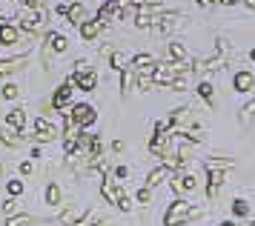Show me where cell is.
<instances>
[{"label":"cell","mask_w":255,"mask_h":226,"mask_svg":"<svg viewBox=\"0 0 255 226\" xmlns=\"http://www.w3.org/2000/svg\"><path fill=\"white\" fill-rule=\"evenodd\" d=\"M204 215H207L204 206H192L186 198H175L163 212V226H186L192 221H201Z\"/></svg>","instance_id":"obj_1"},{"label":"cell","mask_w":255,"mask_h":226,"mask_svg":"<svg viewBox=\"0 0 255 226\" xmlns=\"http://www.w3.org/2000/svg\"><path fill=\"white\" fill-rule=\"evenodd\" d=\"M43 26H46V11L43 9H26L17 17V29L26 32L29 37H37V34L43 32Z\"/></svg>","instance_id":"obj_2"},{"label":"cell","mask_w":255,"mask_h":226,"mask_svg":"<svg viewBox=\"0 0 255 226\" xmlns=\"http://www.w3.org/2000/svg\"><path fill=\"white\" fill-rule=\"evenodd\" d=\"M29 137L37 140V143H52V140H58V137H60V129L52 123L49 117L40 114V117H35V123H32V135H29Z\"/></svg>","instance_id":"obj_3"},{"label":"cell","mask_w":255,"mask_h":226,"mask_svg":"<svg viewBox=\"0 0 255 226\" xmlns=\"http://www.w3.org/2000/svg\"><path fill=\"white\" fill-rule=\"evenodd\" d=\"M169 189H172L178 198H184V195H192L198 189V178L192 175L189 169H181V172H172V178H169Z\"/></svg>","instance_id":"obj_4"},{"label":"cell","mask_w":255,"mask_h":226,"mask_svg":"<svg viewBox=\"0 0 255 226\" xmlns=\"http://www.w3.org/2000/svg\"><path fill=\"white\" fill-rule=\"evenodd\" d=\"M66 117L78 129H86V126H92L98 120V112H95V106H89V103H75L72 109H66Z\"/></svg>","instance_id":"obj_5"},{"label":"cell","mask_w":255,"mask_h":226,"mask_svg":"<svg viewBox=\"0 0 255 226\" xmlns=\"http://www.w3.org/2000/svg\"><path fill=\"white\" fill-rule=\"evenodd\" d=\"M72 95H75V89H72L69 80H66V83H60L58 89H55V95H52V109H55V112H66V109H69Z\"/></svg>","instance_id":"obj_6"},{"label":"cell","mask_w":255,"mask_h":226,"mask_svg":"<svg viewBox=\"0 0 255 226\" xmlns=\"http://www.w3.org/2000/svg\"><path fill=\"white\" fill-rule=\"evenodd\" d=\"M101 195L106 198V204L118 206V201L124 198V189H121V183H118L115 178H109V175H106L104 181H101Z\"/></svg>","instance_id":"obj_7"},{"label":"cell","mask_w":255,"mask_h":226,"mask_svg":"<svg viewBox=\"0 0 255 226\" xmlns=\"http://www.w3.org/2000/svg\"><path fill=\"white\" fill-rule=\"evenodd\" d=\"M69 83L81 92H95L98 89V72L92 69V72H83V75H72Z\"/></svg>","instance_id":"obj_8"},{"label":"cell","mask_w":255,"mask_h":226,"mask_svg":"<svg viewBox=\"0 0 255 226\" xmlns=\"http://www.w3.org/2000/svg\"><path fill=\"white\" fill-rule=\"evenodd\" d=\"M224 183H227V172H207V198L209 201H215L221 195Z\"/></svg>","instance_id":"obj_9"},{"label":"cell","mask_w":255,"mask_h":226,"mask_svg":"<svg viewBox=\"0 0 255 226\" xmlns=\"http://www.w3.org/2000/svg\"><path fill=\"white\" fill-rule=\"evenodd\" d=\"M0 143L6 149H20L26 143L23 132H17V129H12V126H3V132H0Z\"/></svg>","instance_id":"obj_10"},{"label":"cell","mask_w":255,"mask_h":226,"mask_svg":"<svg viewBox=\"0 0 255 226\" xmlns=\"http://www.w3.org/2000/svg\"><path fill=\"white\" fill-rule=\"evenodd\" d=\"M232 89L244 92V95L253 92L255 89V75L253 72H247V69H244V72H235V78H232Z\"/></svg>","instance_id":"obj_11"},{"label":"cell","mask_w":255,"mask_h":226,"mask_svg":"<svg viewBox=\"0 0 255 226\" xmlns=\"http://www.w3.org/2000/svg\"><path fill=\"white\" fill-rule=\"evenodd\" d=\"M26 63H29V55H17V57H9V60H0V78L20 72Z\"/></svg>","instance_id":"obj_12"},{"label":"cell","mask_w":255,"mask_h":226,"mask_svg":"<svg viewBox=\"0 0 255 226\" xmlns=\"http://www.w3.org/2000/svg\"><path fill=\"white\" fill-rule=\"evenodd\" d=\"M81 215L83 212L75 204H66L63 209H60V215H58V226H75L78 221H81Z\"/></svg>","instance_id":"obj_13"},{"label":"cell","mask_w":255,"mask_h":226,"mask_svg":"<svg viewBox=\"0 0 255 226\" xmlns=\"http://www.w3.org/2000/svg\"><path fill=\"white\" fill-rule=\"evenodd\" d=\"M169 178H172V172L166 169V166H158V169H152L149 175H146V183H143V186H146V189H155V186L166 183Z\"/></svg>","instance_id":"obj_14"},{"label":"cell","mask_w":255,"mask_h":226,"mask_svg":"<svg viewBox=\"0 0 255 226\" xmlns=\"http://www.w3.org/2000/svg\"><path fill=\"white\" fill-rule=\"evenodd\" d=\"M235 166L232 158H204V172H230Z\"/></svg>","instance_id":"obj_15"},{"label":"cell","mask_w":255,"mask_h":226,"mask_svg":"<svg viewBox=\"0 0 255 226\" xmlns=\"http://www.w3.org/2000/svg\"><path fill=\"white\" fill-rule=\"evenodd\" d=\"M63 17H66V20H69L72 26H81V23L86 20V6H83V3H69Z\"/></svg>","instance_id":"obj_16"},{"label":"cell","mask_w":255,"mask_h":226,"mask_svg":"<svg viewBox=\"0 0 255 226\" xmlns=\"http://www.w3.org/2000/svg\"><path fill=\"white\" fill-rule=\"evenodd\" d=\"M6 126H12V129H17V132H23L26 129V109L23 106H14L12 112L6 114Z\"/></svg>","instance_id":"obj_17"},{"label":"cell","mask_w":255,"mask_h":226,"mask_svg":"<svg viewBox=\"0 0 255 226\" xmlns=\"http://www.w3.org/2000/svg\"><path fill=\"white\" fill-rule=\"evenodd\" d=\"M78 29H81V37H83V40H95V37L101 34V29H104V26L95 20V17H92V20L86 17V20H83L81 26H78Z\"/></svg>","instance_id":"obj_18"},{"label":"cell","mask_w":255,"mask_h":226,"mask_svg":"<svg viewBox=\"0 0 255 226\" xmlns=\"http://www.w3.org/2000/svg\"><path fill=\"white\" fill-rule=\"evenodd\" d=\"M43 221L35 215H26V212H17V215L6 218V226H40Z\"/></svg>","instance_id":"obj_19"},{"label":"cell","mask_w":255,"mask_h":226,"mask_svg":"<svg viewBox=\"0 0 255 226\" xmlns=\"http://www.w3.org/2000/svg\"><path fill=\"white\" fill-rule=\"evenodd\" d=\"M43 40H46V43L52 46V52H58V55L69 49V40H66L60 32H46V37H43Z\"/></svg>","instance_id":"obj_20"},{"label":"cell","mask_w":255,"mask_h":226,"mask_svg":"<svg viewBox=\"0 0 255 226\" xmlns=\"http://www.w3.org/2000/svg\"><path fill=\"white\" fill-rule=\"evenodd\" d=\"M20 40V32H17V26H0V46H14Z\"/></svg>","instance_id":"obj_21"},{"label":"cell","mask_w":255,"mask_h":226,"mask_svg":"<svg viewBox=\"0 0 255 226\" xmlns=\"http://www.w3.org/2000/svg\"><path fill=\"white\" fill-rule=\"evenodd\" d=\"M166 52H169V60H172V63H186V57H189L186 46L178 43V40H172V43L166 46Z\"/></svg>","instance_id":"obj_22"},{"label":"cell","mask_w":255,"mask_h":226,"mask_svg":"<svg viewBox=\"0 0 255 226\" xmlns=\"http://www.w3.org/2000/svg\"><path fill=\"white\" fill-rule=\"evenodd\" d=\"M43 198H46V204H49V206H63V189H60V186H58L55 181H52V183L46 186Z\"/></svg>","instance_id":"obj_23"},{"label":"cell","mask_w":255,"mask_h":226,"mask_svg":"<svg viewBox=\"0 0 255 226\" xmlns=\"http://www.w3.org/2000/svg\"><path fill=\"white\" fill-rule=\"evenodd\" d=\"M198 95H201V101H207L209 106H215V86L209 80H201L198 83Z\"/></svg>","instance_id":"obj_24"},{"label":"cell","mask_w":255,"mask_h":226,"mask_svg":"<svg viewBox=\"0 0 255 226\" xmlns=\"http://www.w3.org/2000/svg\"><path fill=\"white\" fill-rule=\"evenodd\" d=\"M152 63H155V57H152L149 52H143V55H135L129 60V69H132V72H140L143 66H152Z\"/></svg>","instance_id":"obj_25"},{"label":"cell","mask_w":255,"mask_h":226,"mask_svg":"<svg viewBox=\"0 0 255 226\" xmlns=\"http://www.w3.org/2000/svg\"><path fill=\"white\" fill-rule=\"evenodd\" d=\"M132 86H135V72L127 66L124 72H121V95H129V92H132Z\"/></svg>","instance_id":"obj_26"},{"label":"cell","mask_w":255,"mask_h":226,"mask_svg":"<svg viewBox=\"0 0 255 226\" xmlns=\"http://www.w3.org/2000/svg\"><path fill=\"white\" fill-rule=\"evenodd\" d=\"M109 66L115 69V72H124V69L129 66V57L124 55V52H112V55H109Z\"/></svg>","instance_id":"obj_27"},{"label":"cell","mask_w":255,"mask_h":226,"mask_svg":"<svg viewBox=\"0 0 255 226\" xmlns=\"http://www.w3.org/2000/svg\"><path fill=\"white\" fill-rule=\"evenodd\" d=\"M52 55H55L52 46L43 40V43H40V63H43V72H52Z\"/></svg>","instance_id":"obj_28"},{"label":"cell","mask_w":255,"mask_h":226,"mask_svg":"<svg viewBox=\"0 0 255 226\" xmlns=\"http://www.w3.org/2000/svg\"><path fill=\"white\" fill-rule=\"evenodd\" d=\"M26 189V183L20 181V178H14V181H6V192H9V198H20Z\"/></svg>","instance_id":"obj_29"},{"label":"cell","mask_w":255,"mask_h":226,"mask_svg":"<svg viewBox=\"0 0 255 226\" xmlns=\"http://www.w3.org/2000/svg\"><path fill=\"white\" fill-rule=\"evenodd\" d=\"M232 215L235 218H247L250 215V204H247L244 198H235V201H232Z\"/></svg>","instance_id":"obj_30"},{"label":"cell","mask_w":255,"mask_h":226,"mask_svg":"<svg viewBox=\"0 0 255 226\" xmlns=\"http://www.w3.org/2000/svg\"><path fill=\"white\" fill-rule=\"evenodd\" d=\"M163 89H169V92H186L189 89V78H172Z\"/></svg>","instance_id":"obj_31"},{"label":"cell","mask_w":255,"mask_h":226,"mask_svg":"<svg viewBox=\"0 0 255 226\" xmlns=\"http://www.w3.org/2000/svg\"><path fill=\"white\" fill-rule=\"evenodd\" d=\"M0 95H3V101H14V98L20 95V86H17V83H3Z\"/></svg>","instance_id":"obj_32"},{"label":"cell","mask_w":255,"mask_h":226,"mask_svg":"<svg viewBox=\"0 0 255 226\" xmlns=\"http://www.w3.org/2000/svg\"><path fill=\"white\" fill-rule=\"evenodd\" d=\"M135 204H140V206H149V204H152V189H146V186H140L138 192H135Z\"/></svg>","instance_id":"obj_33"},{"label":"cell","mask_w":255,"mask_h":226,"mask_svg":"<svg viewBox=\"0 0 255 226\" xmlns=\"http://www.w3.org/2000/svg\"><path fill=\"white\" fill-rule=\"evenodd\" d=\"M17 212H20V206H17V198H6V201H3V215L12 218V215H17Z\"/></svg>","instance_id":"obj_34"},{"label":"cell","mask_w":255,"mask_h":226,"mask_svg":"<svg viewBox=\"0 0 255 226\" xmlns=\"http://www.w3.org/2000/svg\"><path fill=\"white\" fill-rule=\"evenodd\" d=\"M135 83H138V89H140V92H149L152 86H155V80L146 78V75H135Z\"/></svg>","instance_id":"obj_35"},{"label":"cell","mask_w":255,"mask_h":226,"mask_svg":"<svg viewBox=\"0 0 255 226\" xmlns=\"http://www.w3.org/2000/svg\"><path fill=\"white\" fill-rule=\"evenodd\" d=\"M83 72H92V63L89 60H75V72L72 75H83Z\"/></svg>","instance_id":"obj_36"},{"label":"cell","mask_w":255,"mask_h":226,"mask_svg":"<svg viewBox=\"0 0 255 226\" xmlns=\"http://www.w3.org/2000/svg\"><path fill=\"white\" fill-rule=\"evenodd\" d=\"M46 3H49V0H20V6H23V9H43Z\"/></svg>","instance_id":"obj_37"},{"label":"cell","mask_w":255,"mask_h":226,"mask_svg":"<svg viewBox=\"0 0 255 226\" xmlns=\"http://www.w3.org/2000/svg\"><path fill=\"white\" fill-rule=\"evenodd\" d=\"M127 175H129V169H127V166H124V163H118L115 169H112V178H115L118 183L124 181V178H127Z\"/></svg>","instance_id":"obj_38"},{"label":"cell","mask_w":255,"mask_h":226,"mask_svg":"<svg viewBox=\"0 0 255 226\" xmlns=\"http://www.w3.org/2000/svg\"><path fill=\"white\" fill-rule=\"evenodd\" d=\"M20 175L32 178V175H35V163H32V160H23V163H20Z\"/></svg>","instance_id":"obj_39"},{"label":"cell","mask_w":255,"mask_h":226,"mask_svg":"<svg viewBox=\"0 0 255 226\" xmlns=\"http://www.w3.org/2000/svg\"><path fill=\"white\" fill-rule=\"evenodd\" d=\"M132 206H135V204H132V201H129L127 195H124V198H121V201H118V209H121V212H132Z\"/></svg>","instance_id":"obj_40"},{"label":"cell","mask_w":255,"mask_h":226,"mask_svg":"<svg viewBox=\"0 0 255 226\" xmlns=\"http://www.w3.org/2000/svg\"><path fill=\"white\" fill-rule=\"evenodd\" d=\"M112 152L121 155V152H124V140H112Z\"/></svg>","instance_id":"obj_41"},{"label":"cell","mask_w":255,"mask_h":226,"mask_svg":"<svg viewBox=\"0 0 255 226\" xmlns=\"http://www.w3.org/2000/svg\"><path fill=\"white\" fill-rule=\"evenodd\" d=\"M198 6H201V9H209V6H215V3H218V0H195Z\"/></svg>","instance_id":"obj_42"},{"label":"cell","mask_w":255,"mask_h":226,"mask_svg":"<svg viewBox=\"0 0 255 226\" xmlns=\"http://www.w3.org/2000/svg\"><path fill=\"white\" fill-rule=\"evenodd\" d=\"M218 3H224V6H238L241 0H218Z\"/></svg>","instance_id":"obj_43"},{"label":"cell","mask_w":255,"mask_h":226,"mask_svg":"<svg viewBox=\"0 0 255 226\" xmlns=\"http://www.w3.org/2000/svg\"><path fill=\"white\" fill-rule=\"evenodd\" d=\"M241 3L247 6V9H253V11H255V0H241Z\"/></svg>","instance_id":"obj_44"},{"label":"cell","mask_w":255,"mask_h":226,"mask_svg":"<svg viewBox=\"0 0 255 226\" xmlns=\"http://www.w3.org/2000/svg\"><path fill=\"white\" fill-rule=\"evenodd\" d=\"M218 226H238L235 221H224V224H218Z\"/></svg>","instance_id":"obj_45"},{"label":"cell","mask_w":255,"mask_h":226,"mask_svg":"<svg viewBox=\"0 0 255 226\" xmlns=\"http://www.w3.org/2000/svg\"><path fill=\"white\" fill-rule=\"evenodd\" d=\"M3 175H6V166H3V163H0V178H3Z\"/></svg>","instance_id":"obj_46"},{"label":"cell","mask_w":255,"mask_h":226,"mask_svg":"<svg viewBox=\"0 0 255 226\" xmlns=\"http://www.w3.org/2000/svg\"><path fill=\"white\" fill-rule=\"evenodd\" d=\"M250 60H255V49H253V52H250Z\"/></svg>","instance_id":"obj_47"},{"label":"cell","mask_w":255,"mask_h":226,"mask_svg":"<svg viewBox=\"0 0 255 226\" xmlns=\"http://www.w3.org/2000/svg\"><path fill=\"white\" fill-rule=\"evenodd\" d=\"M250 226H255V221H253V224H250Z\"/></svg>","instance_id":"obj_48"}]
</instances>
